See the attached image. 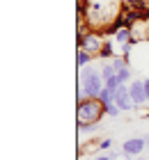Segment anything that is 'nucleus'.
I'll list each match as a JSON object with an SVG mask.
<instances>
[{
  "label": "nucleus",
  "instance_id": "9b49d317",
  "mask_svg": "<svg viewBox=\"0 0 149 160\" xmlns=\"http://www.w3.org/2000/svg\"><path fill=\"white\" fill-rule=\"evenodd\" d=\"M101 76H103V80H108V78L117 76V67L113 64V60H110L108 64H103V67H101Z\"/></svg>",
  "mask_w": 149,
  "mask_h": 160
},
{
  "label": "nucleus",
  "instance_id": "ddd939ff",
  "mask_svg": "<svg viewBox=\"0 0 149 160\" xmlns=\"http://www.w3.org/2000/svg\"><path fill=\"white\" fill-rule=\"evenodd\" d=\"M119 85H122V82H119V78L117 76H113V78H108L106 80V89H110V92H117V87Z\"/></svg>",
  "mask_w": 149,
  "mask_h": 160
},
{
  "label": "nucleus",
  "instance_id": "4468645a",
  "mask_svg": "<svg viewBox=\"0 0 149 160\" xmlns=\"http://www.w3.org/2000/svg\"><path fill=\"white\" fill-rule=\"evenodd\" d=\"M99 128V123H78V130L80 133H92V130Z\"/></svg>",
  "mask_w": 149,
  "mask_h": 160
},
{
  "label": "nucleus",
  "instance_id": "6e6552de",
  "mask_svg": "<svg viewBox=\"0 0 149 160\" xmlns=\"http://www.w3.org/2000/svg\"><path fill=\"white\" fill-rule=\"evenodd\" d=\"M92 53H87V50H83V48H78V57H76V64H78V67L80 69H83V67H87V64L89 62H92Z\"/></svg>",
  "mask_w": 149,
  "mask_h": 160
},
{
  "label": "nucleus",
  "instance_id": "a211bd4d",
  "mask_svg": "<svg viewBox=\"0 0 149 160\" xmlns=\"http://www.w3.org/2000/svg\"><path fill=\"white\" fill-rule=\"evenodd\" d=\"M147 151H149V137H147Z\"/></svg>",
  "mask_w": 149,
  "mask_h": 160
},
{
  "label": "nucleus",
  "instance_id": "f257e3e1",
  "mask_svg": "<svg viewBox=\"0 0 149 160\" xmlns=\"http://www.w3.org/2000/svg\"><path fill=\"white\" fill-rule=\"evenodd\" d=\"M106 87V80H103L101 71L96 67H83L80 71V96H87V98H99L101 89Z\"/></svg>",
  "mask_w": 149,
  "mask_h": 160
},
{
  "label": "nucleus",
  "instance_id": "7ed1b4c3",
  "mask_svg": "<svg viewBox=\"0 0 149 160\" xmlns=\"http://www.w3.org/2000/svg\"><path fill=\"white\" fill-rule=\"evenodd\" d=\"M103 34L101 32H96V30H85V32H80V37H78V46L87 50V53H92V55H99L101 53V48H103Z\"/></svg>",
  "mask_w": 149,
  "mask_h": 160
},
{
  "label": "nucleus",
  "instance_id": "423d86ee",
  "mask_svg": "<svg viewBox=\"0 0 149 160\" xmlns=\"http://www.w3.org/2000/svg\"><path fill=\"white\" fill-rule=\"evenodd\" d=\"M129 94H131V98L136 101V110L149 105L147 103V92H145V80H133L129 85Z\"/></svg>",
  "mask_w": 149,
  "mask_h": 160
},
{
  "label": "nucleus",
  "instance_id": "39448f33",
  "mask_svg": "<svg viewBox=\"0 0 149 160\" xmlns=\"http://www.w3.org/2000/svg\"><path fill=\"white\" fill-rule=\"evenodd\" d=\"M145 149H147V137H131V140L124 142L122 153H124L126 158H138Z\"/></svg>",
  "mask_w": 149,
  "mask_h": 160
},
{
  "label": "nucleus",
  "instance_id": "f8f14e48",
  "mask_svg": "<svg viewBox=\"0 0 149 160\" xmlns=\"http://www.w3.org/2000/svg\"><path fill=\"white\" fill-rule=\"evenodd\" d=\"M103 110H106V114H108V117H119V112H122L117 103H110V105H106V108H103Z\"/></svg>",
  "mask_w": 149,
  "mask_h": 160
},
{
  "label": "nucleus",
  "instance_id": "20e7f679",
  "mask_svg": "<svg viewBox=\"0 0 149 160\" xmlns=\"http://www.w3.org/2000/svg\"><path fill=\"white\" fill-rule=\"evenodd\" d=\"M115 103L119 105V110L122 112H131V110H136V101L131 98V94H129V85H119L117 87V92H115Z\"/></svg>",
  "mask_w": 149,
  "mask_h": 160
},
{
  "label": "nucleus",
  "instance_id": "6ab92c4d",
  "mask_svg": "<svg viewBox=\"0 0 149 160\" xmlns=\"http://www.w3.org/2000/svg\"><path fill=\"white\" fill-rule=\"evenodd\" d=\"M136 160H145V158H140V156H138V158H136Z\"/></svg>",
  "mask_w": 149,
  "mask_h": 160
},
{
  "label": "nucleus",
  "instance_id": "dca6fc26",
  "mask_svg": "<svg viewBox=\"0 0 149 160\" xmlns=\"http://www.w3.org/2000/svg\"><path fill=\"white\" fill-rule=\"evenodd\" d=\"M115 156H96V158H92V160H113Z\"/></svg>",
  "mask_w": 149,
  "mask_h": 160
},
{
  "label": "nucleus",
  "instance_id": "f03ea898",
  "mask_svg": "<svg viewBox=\"0 0 149 160\" xmlns=\"http://www.w3.org/2000/svg\"><path fill=\"white\" fill-rule=\"evenodd\" d=\"M103 114H106V110H103V103L99 98H87V96L78 98V123H99Z\"/></svg>",
  "mask_w": 149,
  "mask_h": 160
},
{
  "label": "nucleus",
  "instance_id": "1a4fd4ad",
  "mask_svg": "<svg viewBox=\"0 0 149 160\" xmlns=\"http://www.w3.org/2000/svg\"><path fill=\"white\" fill-rule=\"evenodd\" d=\"M117 53H115V46L110 41H106L103 43V48H101V53H99V57H103V60H113Z\"/></svg>",
  "mask_w": 149,
  "mask_h": 160
},
{
  "label": "nucleus",
  "instance_id": "0eeeda50",
  "mask_svg": "<svg viewBox=\"0 0 149 160\" xmlns=\"http://www.w3.org/2000/svg\"><path fill=\"white\" fill-rule=\"evenodd\" d=\"M117 78H119V82H129L131 80V67H129V62H124V64H119L117 67Z\"/></svg>",
  "mask_w": 149,
  "mask_h": 160
},
{
  "label": "nucleus",
  "instance_id": "9d476101",
  "mask_svg": "<svg viewBox=\"0 0 149 160\" xmlns=\"http://www.w3.org/2000/svg\"><path fill=\"white\" fill-rule=\"evenodd\" d=\"M99 101L103 103V108L110 105V103H115V92H110V89H106V87H103L101 94H99Z\"/></svg>",
  "mask_w": 149,
  "mask_h": 160
},
{
  "label": "nucleus",
  "instance_id": "2eb2a0df",
  "mask_svg": "<svg viewBox=\"0 0 149 160\" xmlns=\"http://www.w3.org/2000/svg\"><path fill=\"white\" fill-rule=\"evenodd\" d=\"M110 147H113V140H101V142H99V149H101V151H108Z\"/></svg>",
  "mask_w": 149,
  "mask_h": 160
},
{
  "label": "nucleus",
  "instance_id": "f3484780",
  "mask_svg": "<svg viewBox=\"0 0 149 160\" xmlns=\"http://www.w3.org/2000/svg\"><path fill=\"white\" fill-rule=\"evenodd\" d=\"M145 92H147V103H149V78L145 80Z\"/></svg>",
  "mask_w": 149,
  "mask_h": 160
}]
</instances>
